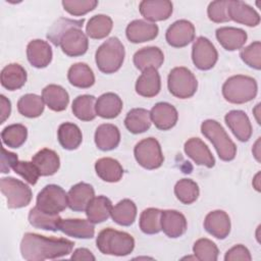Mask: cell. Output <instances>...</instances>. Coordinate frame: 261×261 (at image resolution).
<instances>
[{
	"mask_svg": "<svg viewBox=\"0 0 261 261\" xmlns=\"http://www.w3.org/2000/svg\"><path fill=\"white\" fill-rule=\"evenodd\" d=\"M74 243L64 238L45 237L27 232L20 242L21 257L28 261L57 259L71 253Z\"/></svg>",
	"mask_w": 261,
	"mask_h": 261,
	"instance_id": "cell-1",
	"label": "cell"
},
{
	"mask_svg": "<svg viewBox=\"0 0 261 261\" xmlns=\"http://www.w3.org/2000/svg\"><path fill=\"white\" fill-rule=\"evenodd\" d=\"M96 246L102 254L121 257L134 251L135 239L125 231L107 227L98 233Z\"/></svg>",
	"mask_w": 261,
	"mask_h": 261,
	"instance_id": "cell-2",
	"label": "cell"
},
{
	"mask_svg": "<svg viewBox=\"0 0 261 261\" xmlns=\"http://www.w3.org/2000/svg\"><path fill=\"white\" fill-rule=\"evenodd\" d=\"M257 82L249 75H232L222 85L223 98L232 104H244L250 102L257 96Z\"/></svg>",
	"mask_w": 261,
	"mask_h": 261,
	"instance_id": "cell-3",
	"label": "cell"
},
{
	"mask_svg": "<svg viewBox=\"0 0 261 261\" xmlns=\"http://www.w3.org/2000/svg\"><path fill=\"white\" fill-rule=\"evenodd\" d=\"M124 55V47L120 40L116 37H111L98 47L95 53V61L100 71L110 74L121 67Z\"/></svg>",
	"mask_w": 261,
	"mask_h": 261,
	"instance_id": "cell-4",
	"label": "cell"
},
{
	"mask_svg": "<svg viewBox=\"0 0 261 261\" xmlns=\"http://www.w3.org/2000/svg\"><path fill=\"white\" fill-rule=\"evenodd\" d=\"M201 133L213 144L221 160L231 161L234 159L237 146L218 121L214 119L204 120L201 124Z\"/></svg>",
	"mask_w": 261,
	"mask_h": 261,
	"instance_id": "cell-5",
	"label": "cell"
},
{
	"mask_svg": "<svg viewBox=\"0 0 261 261\" xmlns=\"http://www.w3.org/2000/svg\"><path fill=\"white\" fill-rule=\"evenodd\" d=\"M170 94L179 99H188L195 95L198 82L194 73L185 66H177L170 70L167 77Z\"/></svg>",
	"mask_w": 261,
	"mask_h": 261,
	"instance_id": "cell-6",
	"label": "cell"
},
{
	"mask_svg": "<svg viewBox=\"0 0 261 261\" xmlns=\"http://www.w3.org/2000/svg\"><path fill=\"white\" fill-rule=\"evenodd\" d=\"M0 190L7 201V207L18 209L28 206L33 197L31 188L23 181L14 177H2L0 180Z\"/></svg>",
	"mask_w": 261,
	"mask_h": 261,
	"instance_id": "cell-7",
	"label": "cell"
},
{
	"mask_svg": "<svg viewBox=\"0 0 261 261\" xmlns=\"http://www.w3.org/2000/svg\"><path fill=\"white\" fill-rule=\"evenodd\" d=\"M36 206L49 214H59L68 206L67 193L57 185L45 186L37 196Z\"/></svg>",
	"mask_w": 261,
	"mask_h": 261,
	"instance_id": "cell-8",
	"label": "cell"
},
{
	"mask_svg": "<svg viewBox=\"0 0 261 261\" xmlns=\"http://www.w3.org/2000/svg\"><path fill=\"white\" fill-rule=\"evenodd\" d=\"M134 155L137 162L149 170L159 168L164 161L161 146L155 138H147L140 141L135 146Z\"/></svg>",
	"mask_w": 261,
	"mask_h": 261,
	"instance_id": "cell-9",
	"label": "cell"
},
{
	"mask_svg": "<svg viewBox=\"0 0 261 261\" xmlns=\"http://www.w3.org/2000/svg\"><path fill=\"white\" fill-rule=\"evenodd\" d=\"M192 60L198 69L209 70L216 64L218 52L209 39L199 37L192 47Z\"/></svg>",
	"mask_w": 261,
	"mask_h": 261,
	"instance_id": "cell-10",
	"label": "cell"
},
{
	"mask_svg": "<svg viewBox=\"0 0 261 261\" xmlns=\"http://www.w3.org/2000/svg\"><path fill=\"white\" fill-rule=\"evenodd\" d=\"M59 46L62 52L70 57L84 55L88 51L89 40L82 28H70L61 37Z\"/></svg>",
	"mask_w": 261,
	"mask_h": 261,
	"instance_id": "cell-11",
	"label": "cell"
},
{
	"mask_svg": "<svg viewBox=\"0 0 261 261\" xmlns=\"http://www.w3.org/2000/svg\"><path fill=\"white\" fill-rule=\"evenodd\" d=\"M195 34V27L191 21L179 19L170 24L166 30L165 39L171 47L182 48L194 41Z\"/></svg>",
	"mask_w": 261,
	"mask_h": 261,
	"instance_id": "cell-12",
	"label": "cell"
},
{
	"mask_svg": "<svg viewBox=\"0 0 261 261\" xmlns=\"http://www.w3.org/2000/svg\"><path fill=\"white\" fill-rule=\"evenodd\" d=\"M142 16L150 21H162L168 19L173 11V5L168 0H143L139 4Z\"/></svg>",
	"mask_w": 261,
	"mask_h": 261,
	"instance_id": "cell-13",
	"label": "cell"
},
{
	"mask_svg": "<svg viewBox=\"0 0 261 261\" xmlns=\"http://www.w3.org/2000/svg\"><path fill=\"white\" fill-rule=\"evenodd\" d=\"M159 33V28L155 22L145 19H135L130 21L126 29L125 35L129 42L138 44L154 40Z\"/></svg>",
	"mask_w": 261,
	"mask_h": 261,
	"instance_id": "cell-14",
	"label": "cell"
},
{
	"mask_svg": "<svg viewBox=\"0 0 261 261\" xmlns=\"http://www.w3.org/2000/svg\"><path fill=\"white\" fill-rule=\"evenodd\" d=\"M227 13L229 19L247 27H257L260 23L259 13L243 1L228 0Z\"/></svg>",
	"mask_w": 261,
	"mask_h": 261,
	"instance_id": "cell-15",
	"label": "cell"
},
{
	"mask_svg": "<svg viewBox=\"0 0 261 261\" xmlns=\"http://www.w3.org/2000/svg\"><path fill=\"white\" fill-rule=\"evenodd\" d=\"M224 120L233 136L241 142H247L252 136L251 121L243 110H231L224 116Z\"/></svg>",
	"mask_w": 261,
	"mask_h": 261,
	"instance_id": "cell-16",
	"label": "cell"
},
{
	"mask_svg": "<svg viewBox=\"0 0 261 261\" xmlns=\"http://www.w3.org/2000/svg\"><path fill=\"white\" fill-rule=\"evenodd\" d=\"M152 122L160 130L172 128L178 119V113L175 107L167 102L156 103L150 110Z\"/></svg>",
	"mask_w": 261,
	"mask_h": 261,
	"instance_id": "cell-17",
	"label": "cell"
},
{
	"mask_svg": "<svg viewBox=\"0 0 261 261\" xmlns=\"http://www.w3.org/2000/svg\"><path fill=\"white\" fill-rule=\"evenodd\" d=\"M188 228L185 215L177 210H162L161 212V230L171 239L181 237Z\"/></svg>",
	"mask_w": 261,
	"mask_h": 261,
	"instance_id": "cell-18",
	"label": "cell"
},
{
	"mask_svg": "<svg viewBox=\"0 0 261 261\" xmlns=\"http://www.w3.org/2000/svg\"><path fill=\"white\" fill-rule=\"evenodd\" d=\"M205 230L218 240L225 239L230 232V219L223 210L209 212L204 219Z\"/></svg>",
	"mask_w": 261,
	"mask_h": 261,
	"instance_id": "cell-19",
	"label": "cell"
},
{
	"mask_svg": "<svg viewBox=\"0 0 261 261\" xmlns=\"http://www.w3.org/2000/svg\"><path fill=\"white\" fill-rule=\"evenodd\" d=\"M185 153L197 165H203L207 168H212L215 165V159L207 147V145L199 138L189 139L184 146Z\"/></svg>",
	"mask_w": 261,
	"mask_h": 261,
	"instance_id": "cell-20",
	"label": "cell"
},
{
	"mask_svg": "<svg viewBox=\"0 0 261 261\" xmlns=\"http://www.w3.org/2000/svg\"><path fill=\"white\" fill-rule=\"evenodd\" d=\"M52 48L46 41L36 39L27 46L28 60L36 68L47 67L52 61Z\"/></svg>",
	"mask_w": 261,
	"mask_h": 261,
	"instance_id": "cell-21",
	"label": "cell"
},
{
	"mask_svg": "<svg viewBox=\"0 0 261 261\" xmlns=\"http://www.w3.org/2000/svg\"><path fill=\"white\" fill-rule=\"evenodd\" d=\"M95 197L94 188L87 182H79L70 188L67 193L68 207L72 211H86L87 206Z\"/></svg>",
	"mask_w": 261,
	"mask_h": 261,
	"instance_id": "cell-22",
	"label": "cell"
},
{
	"mask_svg": "<svg viewBox=\"0 0 261 261\" xmlns=\"http://www.w3.org/2000/svg\"><path fill=\"white\" fill-rule=\"evenodd\" d=\"M161 90V79L156 68H147L142 71L136 82V92L145 98H152Z\"/></svg>",
	"mask_w": 261,
	"mask_h": 261,
	"instance_id": "cell-23",
	"label": "cell"
},
{
	"mask_svg": "<svg viewBox=\"0 0 261 261\" xmlns=\"http://www.w3.org/2000/svg\"><path fill=\"white\" fill-rule=\"evenodd\" d=\"M215 36L219 44L227 51L241 49L248 39L247 33L243 29L233 27H221L216 30Z\"/></svg>",
	"mask_w": 261,
	"mask_h": 261,
	"instance_id": "cell-24",
	"label": "cell"
},
{
	"mask_svg": "<svg viewBox=\"0 0 261 261\" xmlns=\"http://www.w3.org/2000/svg\"><path fill=\"white\" fill-rule=\"evenodd\" d=\"M89 219L67 218L62 219L58 230L75 239H92L95 236V227Z\"/></svg>",
	"mask_w": 261,
	"mask_h": 261,
	"instance_id": "cell-25",
	"label": "cell"
},
{
	"mask_svg": "<svg viewBox=\"0 0 261 261\" xmlns=\"http://www.w3.org/2000/svg\"><path fill=\"white\" fill-rule=\"evenodd\" d=\"M41 176H51L57 172L60 167L58 154L51 149L44 148L38 151L32 158Z\"/></svg>",
	"mask_w": 261,
	"mask_h": 261,
	"instance_id": "cell-26",
	"label": "cell"
},
{
	"mask_svg": "<svg viewBox=\"0 0 261 261\" xmlns=\"http://www.w3.org/2000/svg\"><path fill=\"white\" fill-rule=\"evenodd\" d=\"M134 64L141 71L147 68H159L164 61V55L160 48L155 46L144 47L134 54Z\"/></svg>",
	"mask_w": 261,
	"mask_h": 261,
	"instance_id": "cell-27",
	"label": "cell"
},
{
	"mask_svg": "<svg viewBox=\"0 0 261 261\" xmlns=\"http://www.w3.org/2000/svg\"><path fill=\"white\" fill-rule=\"evenodd\" d=\"M95 144L101 151H110L115 149L120 142V132L112 123H102L95 132Z\"/></svg>",
	"mask_w": 261,
	"mask_h": 261,
	"instance_id": "cell-28",
	"label": "cell"
},
{
	"mask_svg": "<svg viewBox=\"0 0 261 261\" xmlns=\"http://www.w3.org/2000/svg\"><path fill=\"white\" fill-rule=\"evenodd\" d=\"M42 98L49 109L56 112L65 110L69 103V95L66 90L55 84L48 85L43 89Z\"/></svg>",
	"mask_w": 261,
	"mask_h": 261,
	"instance_id": "cell-29",
	"label": "cell"
},
{
	"mask_svg": "<svg viewBox=\"0 0 261 261\" xmlns=\"http://www.w3.org/2000/svg\"><path fill=\"white\" fill-rule=\"evenodd\" d=\"M96 113L98 116L106 119L117 117L122 110V100L114 93L102 94L96 100Z\"/></svg>",
	"mask_w": 261,
	"mask_h": 261,
	"instance_id": "cell-30",
	"label": "cell"
},
{
	"mask_svg": "<svg viewBox=\"0 0 261 261\" xmlns=\"http://www.w3.org/2000/svg\"><path fill=\"white\" fill-rule=\"evenodd\" d=\"M27 71L18 63H10L1 70V85L8 91H15L24 86L27 82Z\"/></svg>",
	"mask_w": 261,
	"mask_h": 261,
	"instance_id": "cell-31",
	"label": "cell"
},
{
	"mask_svg": "<svg viewBox=\"0 0 261 261\" xmlns=\"http://www.w3.org/2000/svg\"><path fill=\"white\" fill-rule=\"evenodd\" d=\"M95 170L97 175L104 181L117 182L123 175V168L120 163L111 157H103L96 161Z\"/></svg>",
	"mask_w": 261,
	"mask_h": 261,
	"instance_id": "cell-32",
	"label": "cell"
},
{
	"mask_svg": "<svg viewBox=\"0 0 261 261\" xmlns=\"http://www.w3.org/2000/svg\"><path fill=\"white\" fill-rule=\"evenodd\" d=\"M112 207L110 199L105 196H97L87 206L86 215L92 223H101L110 217Z\"/></svg>",
	"mask_w": 261,
	"mask_h": 261,
	"instance_id": "cell-33",
	"label": "cell"
},
{
	"mask_svg": "<svg viewBox=\"0 0 261 261\" xmlns=\"http://www.w3.org/2000/svg\"><path fill=\"white\" fill-rule=\"evenodd\" d=\"M68 82L76 88L88 89L95 84V75L92 68L84 62L72 64L67 72Z\"/></svg>",
	"mask_w": 261,
	"mask_h": 261,
	"instance_id": "cell-34",
	"label": "cell"
},
{
	"mask_svg": "<svg viewBox=\"0 0 261 261\" xmlns=\"http://www.w3.org/2000/svg\"><path fill=\"white\" fill-rule=\"evenodd\" d=\"M151 123L150 111L145 108L130 109L124 118V125L126 129L134 135L145 133L150 128Z\"/></svg>",
	"mask_w": 261,
	"mask_h": 261,
	"instance_id": "cell-35",
	"label": "cell"
},
{
	"mask_svg": "<svg viewBox=\"0 0 261 261\" xmlns=\"http://www.w3.org/2000/svg\"><path fill=\"white\" fill-rule=\"evenodd\" d=\"M58 142L65 150H75L80 147L83 141L81 128L72 122H63L57 130Z\"/></svg>",
	"mask_w": 261,
	"mask_h": 261,
	"instance_id": "cell-36",
	"label": "cell"
},
{
	"mask_svg": "<svg viewBox=\"0 0 261 261\" xmlns=\"http://www.w3.org/2000/svg\"><path fill=\"white\" fill-rule=\"evenodd\" d=\"M62 218L58 214H49L37 206L33 207L29 212V222L32 226L44 230L57 231Z\"/></svg>",
	"mask_w": 261,
	"mask_h": 261,
	"instance_id": "cell-37",
	"label": "cell"
},
{
	"mask_svg": "<svg viewBox=\"0 0 261 261\" xmlns=\"http://www.w3.org/2000/svg\"><path fill=\"white\" fill-rule=\"evenodd\" d=\"M96 98L93 95H80L71 105V110L74 116L82 121H91L97 116L96 113Z\"/></svg>",
	"mask_w": 261,
	"mask_h": 261,
	"instance_id": "cell-38",
	"label": "cell"
},
{
	"mask_svg": "<svg viewBox=\"0 0 261 261\" xmlns=\"http://www.w3.org/2000/svg\"><path fill=\"white\" fill-rule=\"evenodd\" d=\"M111 218L114 222L122 226L132 225L137 217V206L134 201L123 199L119 201L111 210Z\"/></svg>",
	"mask_w": 261,
	"mask_h": 261,
	"instance_id": "cell-39",
	"label": "cell"
},
{
	"mask_svg": "<svg viewBox=\"0 0 261 261\" xmlns=\"http://www.w3.org/2000/svg\"><path fill=\"white\" fill-rule=\"evenodd\" d=\"M45 108L43 98L36 94H25L21 96L17 102L18 112L29 118L39 117Z\"/></svg>",
	"mask_w": 261,
	"mask_h": 261,
	"instance_id": "cell-40",
	"label": "cell"
},
{
	"mask_svg": "<svg viewBox=\"0 0 261 261\" xmlns=\"http://www.w3.org/2000/svg\"><path fill=\"white\" fill-rule=\"evenodd\" d=\"M113 27L110 16L105 14H97L92 16L86 25V33L92 39L100 40L107 37Z\"/></svg>",
	"mask_w": 261,
	"mask_h": 261,
	"instance_id": "cell-41",
	"label": "cell"
},
{
	"mask_svg": "<svg viewBox=\"0 0 261 261\" xmlns=\"http://www.w3.org/2000/svg\"><path fill=\"white\" fill-rule=\"evenodd\" d=\"M28 138V129L23 124L13 123L4 127L1 132V139L4 145L9 148H19Z\"/></svg>",
	"mask_w": 261,
	"mask_h": 261,
	"instance_id": "cell-42",
	"label": "cell"
},
{
	"mask_svg": "<svg viewBox=\"0 0 261 261\" xmlns=\"http://www.w3.org/2000/svg\"><path fill=\"white\" fill-rule=\"evenodd\" d=\"M200 194L199 186L191 178H181L174 186V195L182 204L190 205L194 203Z\"/></svg>",
	"mask_w": 261,
	"mask_h": 261,
	"instance_id": "cell-43",
	"label": "cell"
},
{
	"mask_svg": "<svg viewBox=\"0 0 261 261\" xmlns=\"http://www.w3.org/2000/svg\"><path fill=\"white\" fill-rule=\"evenodd\" d=\"M161 212L158 208H147L141 215L139 225L146 234H155L161 231Z\"/></svg>",
	"mask_w": 261,
	"mask_h": 261,
	"instance_id": "cell-44",
	"label": "cell"
},
{
	"mask_svg": "<svg viewBox=\"0 0 261 261\" xmlns=\"http://www.w3.org/2000/svg\"><path fill=\"white\" fill-rule=\"evenodd\" d=\"M85 22V19H70V18H64L60 17L58 18L49 29L47 34V39L51 41L55 46H59V41L62 37V35L70 28H82Z\"/></svg>",
	"mask_w": 261,
	"mask_h": 261,
	"instance_id": "cell-45",
	"label": "cell"
},
{
	"mask_svg": "<svg viewBox=\"0 0 261 261\" xmlns=\"http://www.w3.org/2000/svg\"><path fill=\"white\" fill-rule=\"evenodd\" d=\"M193 252L195 258L201 261H216L219 254L216 244L206 238L199 239L195 242Z\"/></svg>",
	"mask_w": 261,
	"mask_h": 261,
	"instance_id": "cell-46",
	"label": "cell"
},
{
	"mask_svg": "<svg viewBox=\"0 0 261 261\" xmlns=\"http://www.w3.org/2000/svg\"><path fill=\"white\" fill-rule=\"evenodd\" d=\"M65 11L73 16H82L94 10L97 5V0H63L61 2Z\"/></svg>",
	"mask_w": 261,
	"mask_h": 261,
	"instance_id": "cell-47",
	"label": "cell"
},
{
	"mask_svg": "<svg viewBox=\"0 0 261 261\" xmlns=\"http://www.w3.org/2000/svg\"><path fill=\"white\" fill-rule=\"evenodd\" d=\"M240 57L248 66L259 70L261 68V43L255 41L243 48L240 52Z\"/></svg>",
	"mask_w": 261,
	"mask_h": 261,
	"instance_id": "cell-48",
	"label": "cell"
},
{
	"mask_svg": "<svg viewBox=\"0 0 261 261\" xmlns=\"http://www.w3.org/2000/svg\"><path fill=\"white\" fill-rule=\"evenodd\" d=\"M12 169L16 174L20 175L25 181H28L30 185H33V186L37 184L40 176L39 170L37 169L36 165L32 161L30 162V161L17 160L13 165Z\"/></svg>",
	"mask_w": 261,
	"mask_h": 261,
	"instance_id": "cell-49",
	"label": "cell"
},
{
	"mask_svg": "<svg viewBox=\"0 0 261 261\" xmlns=\"http://www.w3.org/2000/svg\"><path fill=\"white\" fill-rule=\"evenodd\" d=\"M228 0H216L209 3L207 8V14L211 21L213 22H226L229 21L227 13Z\"/></svg>",
	"mask_w": 261,
	"mask_h": 261,
	"instance_id": "cell-50",
	"label": "cell"
},
{
	"mask_svg": "<svg viewBox=\"0 0 261 261\" xmlns=\"http://www.w3.org/2000/svg\"><path fill=\"white\" fill-rule=\"evenodd\" d=\"M252 259V256L250 254V251L247 247L244 245H236L232 248H230L224 256L225 261H236V260H245L250 261Z\"/></svg>",
	"mask_w": 261,
	"mask_h": 261,
	"instance_id": "cell-51",
	"label": "cell"
},
{
	"mask_svg": "<svg viewBox=\"0 0 261 261\" xmlns=\"http://www.w3.org/2000/svg\"><path fill=\"white\" fill-rule=\"evenodd\" d=\"M17 160H18V158H17V155L15 153L10 152V151L6 150L5 148H2L1 172L2 173H8Z\"/></svg>",
	"mask_w": 261,
	"mask_h": 261,
	"instance_id": "cell-52",
	"label": "cell"
},
{
	"mask_svg": "<svg viewBox=\"0 0 261 261\" xmlns=\"http://www.w3.org/2000/svg\"><path fill=\"white\" fill-rule=\"evenodd\" d=\"M71 260H87V261H95V256L93 253L86 248H79L73 251L70 256Z\"/></svg>",
	"mask_w": 261,
	"mask_h": 261,
	"instance_id": "cell-53",
	"label": "cell"
},
{
	"mask_svg": "<svg viewBox=\"0 0 261 261\" xmlns=\"http://www.w3.org/2000/svg\"><path fill=\"white\" fill-rule=\"evenodd\" d=\"M0 105H1L0 123H4V121L9 117L11 113V103L4 95H0Z\"/></svg>",
	"mask_w": 261,
	"mask_h": 261,
	"instance_id": "cell-54",
	"label": "cell"
},
{
	"mask_svg": "<svg viewBox=\"0 0 261 261\" xmlns=\"http://www.w3.org/2000/svg\"><path fill=\"white\" fill-rule=\"evenodd\" d=\"M259 144H260V138H258L257 142L255 143L253 149H252V152H253V155L255 156L256 160L259 162L260 161V147H259Z\"/></svg>",
	"mask_w": 261,
	"mask_h": 261,
	"instance_id": "cell-55",
	"label": "cell"
},
{
	"mask_svg": "<svg viewBox=\"0 0 261 261\" xmlns=\"http://www.w3.org/2000/svg\"><path fill=\"white\" fill-rule=\"evenodd\" d=\"M259 175H260V173H257L256 174V176H255V178L253 179V186L255 187V189L259 192L260 191V186H259Z\"/></svg>",
	"mask_w": 261,
	"mask_h": 261,
	"instance_id": "cell-56",
	"label": "cell"
}]
</instances>
